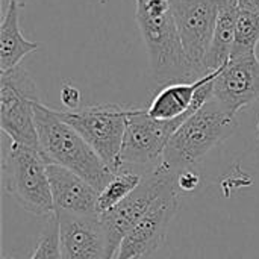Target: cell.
<instances>
[{
	"instance_id": "1",
	"label": "cell",
	"mask_w": 259,
	"mask_h": 259,
	"mask_svg": "<svg viewBox=\"0 0 259 259\" xmlns=\"http://www.w3.org/2000/svg\"><path fill=\"white\" fill-rule=\"evenodd\" d=\"M135 3V18L149 53L153 77L162 85L196 82L203 77L184 49L168 0H137Z\"/></svg>"
},
{
	"instance_id": "2",
	"label": "cell",
	"mask_w": 259,
	"mask_h": 259,
	"mask_svg": "<svg viewBox=\"0 0 259 259\" xmlns=\"http://www.w3.org/2000/svg\"><path fill=\"white\" fill-rule=\"evenodd\" d=\"M35 124L39 150L49 164L74 171L99 193L106 188L115 175L82 135L56 114L55 108L38 102L35 105Z\"/></svg>"
},
{
	"instance_id": "3",
	"label": "cell",
	"mask_w": 259,
	"mask_h": 259,
	"mask_svg": "<svg viewBox=\"0 0 259 259\" xmlns=\"http://www.w3.org/2000/svg\"><path fill=\"white\" fill-rule=\"evenodd\" d=\"M237 127V117L226 114L211 97L171 135L164 150L162 164L176 175L191 170L214 147L231 138Z\"/></svg>"
},
{
	"instance_id": "4",
	"label": "cell",
	"mask_w": 259,
	"mask_h": 259,
	"mask_svg": "<svg viewBox=\"0 0 259 259\" xmlns=\"http://www.w3.org/2000/svg\"><path fill=\"white\" fill-rule=\"evenodd\" d=\"M2 170L6 193L24 211L36 217H52L55 214L49 162L39 149L11 143Z\"/></svg>"
},
{
	"instance_id": "5",
	"label": "cell",
	"mask_w": 259,
	"mask_h": 259,
	"mask_svg": "<svg viewBox=\"0 0 259 259\" xmlns=\"http://www.w3.org/2000/svg\"><path fill=\"white\" fill-rule=\"evenodd\" d=\"M131 111L132 108L106 103L74 111L56 109V114L76 129L109 170L117 175L121 170L120 155Z\"/></svg>"
},
{
	"instance_id": "6",
	"label": "cell",
	"mask_w": 259,
	"mask_h": 259,
	"mask_svg": "<svg viewBox=\"0 0 259 259\" xmlns=\"http://www.w3.org/2000/svg\"><path fill=\"white\" fill-rule=\"evenodd\" d=\"M38 102L36 83L24 67L0 73V126L12 143L39 149L35 124Z\"/></svg>"
},
{
	"instance_id": "7",
	"label": "cell",
	"mask_w": 259,
	"mask_h": 259,
	"mask_svg": "<svg viewBox=\"0 0 259 259\" xmlns=\"http://www.w3.org/2000/svg\"><path fill=\"white\" fill-rule=\"evenodd\" d=\"M175 184H178V175L161 164L156 168L146 171L140 185L124 200L109 211L100 214L106 232L108 259L115 258L126 234Z\"/></svg>"
},
{
	"instance_id": "8",
	"label": "cell",
	"mask_w": 259,
	"mask_h": 259,
	"mask_svg": "<svg viewBox=\"0 0 259 259\" xmlns=\"http://www.w3.org/2000/svg\"><path fill=\"white\" fill-rule=\"evenodd\" d=\"M188 117L162 121L152 118L147 109L132 108L120 155L121 168L146 173L161 165L168 140Z\"/></svg>"
},
{
	"instance_id": "9",
	"label": "cell",
	"mask_w": 259,
	"mask_h": 259,
	"mask_svg": "<svg viewBox=\"0 0 259 259\" xmlns=\"http://www.w3.org/2000/svg\"><path fill=\"white\" fill-rule=\"evenodd\" d=\"M184 49L193 65L205 76L208 55L222 0H168Z\"/></svg>"
},
{
	"instance_id": "10",
	"label": "cell",
	"mask_w": 259,
	"mask_h": 259,
	"mask_svg": "<svg viewBox=\"0 0 259 259\" xmlns=\"http://www.w3.org/2000/svg\"><path fill=\"white\" fill-rule=\"evenodd\" d=\"M178 209L179 188L175 184L126 234L114 259H140L156 252L164 244Z\"/></svg>"
},
{
	"instance_id": "11",
	"label": "cell",
	"mask_w": 259,
	"mask_h": 259,
	"mask_svg": "<svg viewBox=\"0 0 259 259\" xmlns=\"http://www.w3.org/2000/svg\"><path fill=\"white\" fill-rule=\"evenodd\" d=\"M212 97L232 115L259 102V58L256 52L229 59L212 82Z\"/></svg>"
},
{
	"instance_id": "12",
	"label": "cell",
	"mask_w": 259,
	"mask_h": 259,
	"mask_svg": "<svg viewBox=\"0 0 259 259\" xmlns=\"http://www.w3.org/2000/svg\"><path fill=\"white\" fill-rule=\"evenodd\" d=\"M61 259H108L106 232L100 214L55 212Z\"/></svg>"
},
{
	"instance_id": "13",
	"label": "cell",
	"mask_w": 259,
	"mask_h": 259,
	"mask_svg": "<svg viewBox=\"0 0 259 259\" xmlns=\"http://www.w3.org/2000/svg\"><path fill=\"white\" fill-rule=\"evenodd\" d=\"M220 70L211 71L196 82L164 85L152 99L147 114L152 118L162 121L194 114L212 97V82Z\"/></svg>"
},
{
	"instance_id": "14",
	"label": "cell",
	"mask_w": 259,
	"mask_h": 259,
	"mask_svg": "<svg viewBox=\"0 0 259 259\" xmlns=\"http://www.w3.org/2000/svg\"><path fill=\"white\" fill-rule=\"evenodd\" d=\"M49 179L55 212L64 211L83 215L99 214V191L83 178L65 167L49 164Z\"/></svg>"
},
{
	"instance_id": "15",
	"label": "cell",
	"mask_w": 259,
	"mask_h": 259,
	"mask_svg": "<svg viewBox=\"0 0 259 259\" xmlns=\"http://www.w3.org/2000/svg\"><path fill=\"white\" fill-rule=\"evenodd\" d=\"M240 12L238 0H222L217 23L212 35V41L205 58V70L208 73L220 70L231 59L234 39H235V27Z\"/></svg>"
},
{
	"instance_id": "16",
	"label": "cell",
	"mask_w": 259,
	"mask_h": 259,
	"mask_svg": "<svg viewBox=\"0 0 259 259\" xmlns=\"http://www.w3.org/2000/svg\"><path fill=\"white\" fill-rule=\"evenodd\" d=\"M20 6L9 2L0 26V73L17 67L24 56L39 49L38 42L29 41L20 30Z\"/></svg>"
},
{
	"instance_id": "17",
	"label": "cell",
	"mask_w": 259,
	"mask_h": 259,
	"mask_svg": "<svg viewBox=\"0 0 259 259\" xmlns=\"http://www.w3.org/2000/svg\"><path fill=\"white\" fill-rule=\"evenodd\" d=\"M143 175L144 173L135 170L121 168L106 185V188L99 193V200H97L99 214L109 211L111 208L117 206L121 200H124L140 185Z\"/></svg>"
},
{
	"instance_id": "18",
	"label": "cell",
	"mask_w": 259,
	"mask_h": 259,
	"mask_svg": "<svg viewBox=\"0 0 259 259\" xmlns=\"http://www.w3.org/2000/svg\"><path fill=\"white\" fill-rule=\"evenodd\" d=\"M258 44L259 14L258 12H253V11H247V9H241L240 8L231 59L256 52Z\"/></svg>"
},
{
	"instance_id": "19",
	"label": "cell",
	"mask_w": 259,
	"mask_h": 259,
	"mask_svg": "<svg viewBox=\"0 0 259 259\" xmlns=\"http://www.w3.org/2000/svg\"><path fill=\"white\" fill-rule=\"evenodd\" d=\"M29 259H61L59 250V232H58V220L53 214L49 217V223L41 232L39 241L33 255Z\"/></svg>"
},
{
	"instance_id": "20",
	"label": "cell",
	"mask_w": 259,
	"mask_h": 259,
	"mask_svg": "<svg viewBox=\"0 0 259 259\" xmlns=\"http://www.w3.org/2000/svg\"><path fill=\"white\" fill-rule=\"evenodd\" d=\"M61 100H62V105L68 111L79 109V105H80V91L74 85H71V83H64L62 88H61Z\"/></svg>"
},
{
	"instance_id": "21",
	"label": "cell",
	"mask_w": 259,
	"mask_h": 259,
	"mask_svg": "<svg viewBox=\"0 0 259 259\" xmlns=\"http://www.w3.org/2000/svg\"><path fill=\"white\" fill-rule=\"evenodd\" d=\"M199 185V176L191 170L182 171L178 175V188L182 191H193Z\"/></svg>"
},
{
	"instance_id": "22",
	"label": "cell",
	"mask_w": 259,
	"mask_h": 259,
	"mask_svg": "<svg viewBox=\"0 0 259 259\" xmlns=\"http://www.w3.org/2000/svg\"><path fill=\"white\" fill-rule=\"evenodd\" d=\"M240 2V8L241 9H247V11H253L259 14V0H238Z\"/></svg>"
},
{
	"instance_id": "23",
	"label": "cell",
	"mask_w": 259,
	"mask_h": 259,
	"mask_svg": "<svg viewBox=\"0 0 259 259\" xmlns=\"http://www.w3.org/2000/svg\"><path fill=\"white\" fill-rule=\"evenodd\" d=\"M9 2H14V3H17L20 8H21V6H24V5L27 3V0H9Z\"/></svg>"
},
{
	"instance_id": "24",
	"label": "cell",
	"mask_w": 259,
	"mask_h": 259,
	"mask_svg": "<svg viewBox=\"0 0 259 259\" xmlns=\"http://www.w3.org/2000/svg\"><path fill=\"white\" fill-rule=\"evenodd\" d=\"M256 137H258V141H259V118H258V123H256Z\"/></svg>"
},
{
	"instance_id": "25",
	"label": "cell",
	"mask_w": 259,
	"mask_h": 259,
	"mask_svg": "<svg viewBox=\"0 0 259 259\" xmlns=\"http://www.w3.org/2000/svg\"><path fill=\"white\" fill-rule=\"evenodd\" d=\"M3 259H15V258H11V256H5Z\"/></svg>"
},
{
	"instance_id": "26",
	"label": "cell",
	"mask_w": 259,
	"mask_h": 259,
	"mask_svg": "<svg viewBox=\"0 0 259 259\" xmlns=\"http://www.w3.org/2000/svg\"><path fill=\"white\" fill-rule=\"evenodd\" d=\"M135 2H137V0H135Z\"/></svg>"
}]
</instances>
